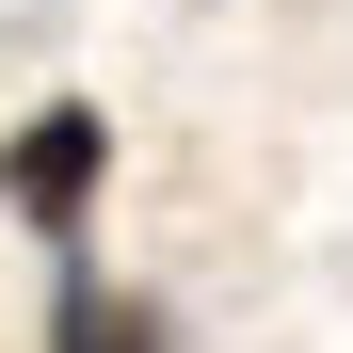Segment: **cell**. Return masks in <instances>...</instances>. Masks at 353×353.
Instances as JSON below:
<instances>
[{
	"label": "cell",
	"mask_w": 353,
	"mask_h": 353,
	"mask_svg": "<svg viewBox=\"0 0 353 353\" xmlns=\"http://www.w3.org/2000/svg\"><path fill=\"white\" fill-rule=\"evenodd\" d=\"M97 176H112V112L97 97H48L17 145H0V193H17V225L48 257H97Z\"/></svg>",
	"instance_id": "6da1fadb"
},
{
	"label": "cell",
	"mask_w": 353,
	"mask_h": 353,
	"mask_svg": "<svg viewBox=\"0 0 353 353\" xmlns=\"http://www.w3.org/2000/svg\"><path fill=\"white\" fill-rule=\"evenodd\" d=\"M48 353H161V321H145L97 257H65V289H48Z\"/></svg>",
	"instance_id": "7a4b0ae2"
}]
</instances>
